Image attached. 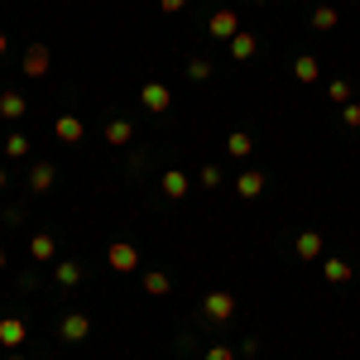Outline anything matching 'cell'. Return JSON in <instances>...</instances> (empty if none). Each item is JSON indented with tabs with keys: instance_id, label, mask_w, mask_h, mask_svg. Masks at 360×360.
Here are the masks:
<instances>
[{
	"instance_id": "1",
	"label": "cell",
	"mask_w": 360,
	"mask_h": 360,
	"mask_svg": "<svg viewBox=\"0 0 360 360\" xmlns=\"http://www.w3.org/2000/svg\"><path fill=\"white\" fill-rule=\"evenodd\" d=\"M106 264H111L115 274H130V269H139V250L125 245V240H115V245L106 250Z\"/></svg>"
},
{
	"instance_id": "2",
	"label": "cell",
	"mask_w": 360,
	"mask_h": 360,
	"mask_svg": "<svg viewBox=\"0 0 360 360\" xmlns=\"http://www.w3.org/2000/svg\"><path fill=\"white\" fill-rule=\"evenodd\" d=\"M207 34H212V39H236V34H240V25H236V10H217V15L207 20Z\"/></svg>"
},
{
	"instance_id": "3",
	"label": "cell",
	"mask_w": 360,
	"mask_h": 360,
	"mask_svg": "<svg viewBox=\"0 0 360 360\" xmlns=\"http://www.w3.org/2000/svg\"><path fill=\"white\" fill-rule=\"evenodd\" d=\"M202 312H207V322H226V317L236 312V298H231V293H207Z\"/></svg>"
},
{
	"instance_id": "4",
	"label": "cell",
	"mask_w": 360,
	"mask_h": 360,
	"mask_svg": "<svg viewBox=\"0 0 360 360\" xmlns=\"http://www.w3.org/2000/svg\"><path fill=\"white\" fill-rule=\"evenodd\" d=\"M25 336H29V327L20 322V317H0V346H5V351H15Z\"/></svg>"
},
{
	"instance_id": "5",
	"label": "cell",
	"mask_w": 360,
	"mask_h": 360,
	"mask_svg": "<svg viewBox=\"0 0 360 360\" xmlns=\"http://www.w3.org/2000/svg\"><path fill=\"white\" fill-rule=\"evenodd\" d=\"M53 135L63 139V144H82L86 130H82V120H77V115H58V120H53Z\"/></svg>"
},
{
	"instance_id": "6",
	"label": "cell",
	"mask_w": 360,
	"mask_h": 360,
	"mask_svg": "<svg viewBox=\"0 0 360 360\" xmlns=\"http://www.w3.org/2000/svg\"><path fill=\"white\" fill-rule=\"evenodd\" d=\"M58 332H63V341H82V336L91 332V317H86V312H72V317H63Z\"/></svg>"
},
{
	"instance_id": "7",
	"label": "cell",
	"mask_w": 360,
	"mask_h": 360,
	"mask_svg": "<svg viewBox=\"0 0 360 360\" xmlns=\"http://www.w3.org/2000/svg\"><path fill=\"white\" fill-rule=\"evenodd\" d=\"M25 72H29V77H44V72H49V49H44V44H29Z\"/></svg>"
},
{
	"instance_id": "8",
	"label": "cell",
	"mask_w": 360,
	"mask_h": 360,
	"mask_svg": "<svg viewBox=\"0 0 360 360\" xmlns=\"http://www.w3.org/2000/svg\"><path fill=\"white\" fill-rule=\"evenodd\" d=\"M139 101H144L149 111H168V86H164V82H144Z\"/></svg>"
},
{
	"instance_id": "9",
	"label": "cell",
	"mask_w": 360,
	"mask_h": 360,
	"mask_svg": "<svg viewBox=\"0 0 360 360\" xmlns=\"http://www.w3.org/2000/svg\"><path fill=\"white\" fill-rule=\"evenodd\" d=\"M53 164H34L29 168V188H34V193H49V188H53Z\"/></svg>"
},
{
	"instance_id": "10",
	"label": "cell",
	"mask_w": 360,
	"mask_h": 360,
	"mask_svg": "<svg viewBox=\"0 0 360 360\" xmlns=\"http://www.w3.org/2000/svg\"><path fill=\"white\" fill-rule=\"evenodd\" d=\"M25 111H29V101L20 91H5V96H0V115H5V120H20Z\"/></svg>"
},
{
	"instance_id": "11",
	"label": "cell",
	"mask_w": 360,
	"mask_h": 360,
	"mask_svg": "<svg viewBox=\"0 0 360 360\" xmlns=\"http://www.w3.org/2000/svg\"><path fill=\"white\" fill-rule=\"evenodd\" d=\"M53 278L72 288V283H82V264H77V259H58V264H53Z\"/></svg>"
},
{
	"instance_id": "12",
	"label": "cell",
	"mask_w": 360,
	"mask_h": 360,
	"mask_svg": "<svg viewBox=\"0 0 360 360\" xmlns=\"http://www.w3.org/2000/svg\"><path fill=\"white\" fill-rule=\"evenodd\" d=\"M293 77H298V82H317V77H322V68H317V58H312V53H303L298 63H293Z\"/></svg>"
},
{
	"instance_id": "13",
	"label": "cell",
	"mask_w": 360,
	"mask_h": 360,
	"mask_svg": "<svg viewBox=\"0 0 360 360\" xmlns=\"http://www.w3.org/2000/svg\"><path fill=\"white\" fill-rule=\"evenodd\" d=\"M236 193L240 197H259L264 193V173H240V178H236Z\"/></svg>"
},
{
	"instance_id": "14",
	"label": "cell",
	"mask_w": 360,
	"mask_h": 360,
	"mask_svg": "<svg viewBox=\"0 0 360 360\" xmlns=\"http://www.w3.org/2000/svg\"><path fill=\"white\" fill-rule=\"evenodd\" d=\"M317 255H322V236L317 231H303L298 236V259H317Z\"/></svg>"
},
{
	"instance_id": "15",
	"label": "cell",
	"mask_w": 360,
	"mask_h": 360,
	"mask_svg": "<svg viewBox=\"0 0 360 360\" xmlns=\"http://www.w3.org/2000/svg\"><path fill=\"white\" fill-rule=\"evenodd\" d=\"M164 193H168V197H183V193H188V173L168 168V173H164Z\"/></svg>"
},
{
	"instance_id": "16",
	"label": "cell",
	"mask_w": 360,
	"mask_h": 360,
	"mask_svg": "<svg viewBox=\"0 0 360 360\" xmlns=\"http://www.w3.org/2000/svg\"><path fill=\"white\" fill-rule=\"evenodd\" d=\"M250 149H255V139H250V135H245V130H236V135L226 139V154H236V159H245Z\"/></svg>"
},
{
	"instance_id": "17",
	"label": "cell",
	"mask_w": 360,
	"mask_h": 360,
	"mask_svg": "<svg viewBox=\"0 0 360 360\" xmlns=\"http://www.w3.org/2000/svg\"><path fill=\"white\" fill-rule=\"evenodd\" d=\"M130 135H135L130 120H111V125H106V144H130Z\"/></svg>"
},
{
	"instance_id": "18",
	"label": "cell",
	"mask_w": 360,
	"mask_h": 360,
	"mask_svg": "<svg viewBox=\"0 0 360 360\" xmlns=\"http://www.w3.org/2000/svg\"><path fill=\"white\" fill-rule=\"evenodd\" d=\"M322 274L332 278V283H346V278H351V264H346V259H322Z\"/></svg>"
},
{
	"instance_id": "19",
	"label": "cell",
	"mask_w": 360,
	"mask_h": 360,
	"mask_svg": "<svg viewBox=\"0 0 360 360\" xmlns=\"http://www.w3.org/2000/svg\"><path fill=\"white\" fill-rule=\"evenodd\" d=\"M5 159H29V139L15 130V135L5 139Z\"/></svg>"
},
{
	"instance_id": "20",
	"label": "cell",
	"mask_w": 360,
	"mask_h": 360,
	"mask_svg": "<svg viewBox=\"0 0 360 360\" xmlns=\"http://www.w3.org/2000/svg\"><path fill=\"white\" fill-rule=\"evenodd\" d=\"M255 49H259V44H255V34H236V39H231V53H236V58H250Z\"/></svg>"
},
{
	"instance_id": "21",
	"label": "cell",
	"mask_w": 360,
	"mask_h": 360,
	"mask_svg": "<svg viewBox=\"0 0 360 360\" xmlns=\"http://www.w3.org/2000/svg\"><path fill=\"white\" fill-rule=\"evenodd\" d=\"M312 29H336V10L332 5H317V10H312Z\"/></svg>"
},
{
	"instance_id": "22",
	"label": "cell",
	"mask_w": 360,
	"mask_h": 360,
	"mask_svg": "<svg viewBox=\"0 0 360 360\" xmlns=\"http://www.w3.org/2000/svg\"><path fill=\"white\" fill-rule=\"evenodd\" d=\"M188 77H193V82H207V77H212V63H207V58H193V63H188Z\"/></svg>"
},
{
	"instance_id": "23",
	"label": "cell",
	"mask_w": 360,
	"mask_h": 360,
	"mask_svg": "<svg viewBox=\"0 0 360 360\" xmlns=\"http://www.w3.org/2000/svg\"><path fill=\"white\" fill-rule=\"evenodd\" d=\"M34 259H53V236H34Z\"/></svg>"
},
{
	"instance_id": "24",
	"label": "cell",
	"mask_w": 360,
	"mask_h": 360,
	"mask_svg": "<svg viewBox=\"0 0 360 360\" xmlns=\"http://www.w3.org/2000/svg\"><path fill=\"white\" fill-rule=\"evenodd\" d=\"M144 288L149 293H168V274H144Z\"/></svg>"
},
{
	"instance_id": "25",
	"label": "cell",
	"mask_w": 360,
	"mask_h": 360,
	"mask_svg": "<svg viewBox=\"0 0 360 360\" xmlns=\"http://www.w3.org/2000/svg\"><path fill=\"white\" fill-rule=\"evenodd\" d=\"M217 183H221V168L207 164V168H202V188H217Z\"/></svg>"
},
{
	"instance_id": "26",
	"label": "cell",
	"mask_w": 360,
	"mask_h": 360,
	"mask_svg": "<svg viewBox=\"0 0 360 360\" xmlns=\"http://www.w3.org/2000/svg\"><path fill=\"white\" fill-rule=\"evenodd\" d=\"M341 120H346V125H351V130H356V125H360V101H351V106H346V111H341Z\"/></svg>"
},
{
	"instance_id": "27",
	"label": "cell",
	"mask_w": 360,
	"mask_h": 360,
	"mask_svg": "<svg viewBox=\"0 0 360 360\" xmlns=\"http://www.w3.org/2000/svg\"><path fill=\"white\" fill-rule=\"evenodd\" d=\"M207 360H236L231 346H207Z\"/></svg>"
},
{
	"instance_id": "28",
	"label": "cell",
	"mask_w": 360,
	"mask_h": 360,
	"mask_svg": "<svg viewBox=\"0 0 360 360\" xmlns=\"http://www.w3.org/2000/svg\"><path fill=\"white\" fill-rule=\"evenodd\" d=\"M332 101H351V86H346V82H332Z\"/></svg>"
},
{
	"instance_id": "29",
	"label": "cell",
	"mask_w": 360,
	"mask_h": 360,
	"mask_svg": "<svg viewBox=\"0 0 360 360\" xmlns=\"http://www.w3.org/2000/svg\"><path fill=\"white\" fill-rule=\"evenodd\" d=\"M159 5H164L168 15H178V10H183V5H188V0H159Z\"/></svg>"
},
{
	"instance_id": "30",
	"label": "cell",
	"mask_w": 360,
	"mask_h": 360,
	"mask_svg": "<svg viewBox=\"0 0 360 360\" xmlns=\"http://www.w3.org/2000/svg\"><path fill=\"white\" fill-rule=\"evenodd\" d=\"M5 49H10V39H5V34H0V53H5Z\"/></svg>"
},
{
	"instance_id": "31",
	"label": "cell",
	"mask_w": 360,
	"mask_h": 360,
	"mask_svg": "<svg viewBox=\"0 0 360 360\" xmlns=\"http://www.w3.org/2000/svg\"><path fill=\"white\" fill-rule=\"evenodd\" d=\"M0 188H5V168H0Z\"/></svg>"
},
{
	"instance_id": "32",
	"label": "cell",
	"mask_w": 360,
	"mask_h": 360,
	"mask_svg": "<svg viewBox=\"0 0 360 360\" xmlns=\"http://www.w3.org/2000/svg\"><path fill=\"white\" fill-rule=\"evenodd\" d=\"M0 269H5V250H0Z\"/></svg>"
},
{
	"instance_id": "33",
	"label": "cell",
	"mask_w": 360,
	"mask_h": 360,
	"mask_svg": "<svg viewBox=\"0 0 360 360\" xmlns=\"http://www.w3.org/2000/svg\"><path fill=\"white\" fill-rule=\"evenodd\" d=\"M10 360H20V356H10Z\"/></svg>"
},
{
	"instance_id": "34",
	"label": "cell",
	"mask_w": 360,
	"mask_h": 360,
	"mask_svg": "<svg viewBox=\"0 0 360 360\" xmlns=\"http://www.w3.org/2000/svg\"><path fill=\"white\" fill-rule=\"evenodd\" d=\"M259 5H264V0H259Z\"/></svg>"
}]
</instances>
